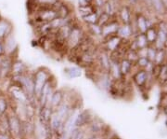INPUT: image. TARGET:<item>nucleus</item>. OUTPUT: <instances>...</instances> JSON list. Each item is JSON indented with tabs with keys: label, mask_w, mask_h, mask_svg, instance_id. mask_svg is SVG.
<instances>
[{
	"label": "nucleus",
	"mask_w": 167,
	"mask_h": 139,
	"mask_svg": "<svg viewBox=\"0 0 167 139\" xmlns=\"http://www.w3.org/2000/svg\"><path fill=\"white\" fill-rule=\"evenodd\" d=\"M145 35L147 37L148 42L150 43H153L156 41L157 36H158V32L156 31V29L153 26H150V28L147 29V31L145 32Z\"/></svg>",
	"instance_id": "obj_20"
},
{
	"label": "nucleus",
	"mask_w": 167,
	"mask_h": 139,
	"mask_svg": "<svg viewBox=\"0 0 167 139\" xmlns=\"http://www.w3.org/2000/svg\"><path fill=\"white\" fill-rule=\"evenodd\" d=\"M164 56H165V52L163 51H158L157 52H156V57H155V62H156V64L157 65H159V64H161L162 63V61H163V59H164Z\"/></svg>",
	"instance_id": "obj_27"
},
{
	"label": "nucleus",
	"mask_w": 167,
	"mask_h": 139,
	"mask_svg": "<svg viewBox=\"0 0 167 139\" xmlns=\"http://www.w3.org/2000/svg\"><path fill=\"white\" fill-rule=\"evenodd\" d=\"M9 94L12 95V97L17 100L20 103L22 104H29V98L26 94V93L24 92V90L20 86V85H12L9 88Z\"/></svg>",
	"instance_id": "obj_5"
},
{
	"label": "nucleus",
	"mask_w": 167,
	"mask_h": 139,
	"mask_svg": "<svg viewBox=\"0 0 167 139\" xmlns=\"http://www.w3.org/2000/svg\"><path fill=\"white\" fill-rule=\"evenodd\" d=\"M62 99H63V94L61 91H56L53 92L51 100H50V104L49 107L51 109L53 108H58L61 104H62Z\"/></svg>",
	"instance_id": "obj_12"
},
{
	"label": "nucleus",
	"mask_w": 167,
	"mask_h": 139,
	"mask_svg": "<svg viewBox=\"0 0 167 139\" xmlns=\"http://www.w3.org/2000/svg\"><path fill=\"white\" fill-rule=\"evenodd\" d=\"M120 24H121L119 23L117 16L113 17L107 24H105L104 26L101 27V29H102V36L101 37L105 38V37H108L111 35H116Z\"/></svg>",
	"instance_id": "obj_4"
},
{
	"label": "nucleus",
	"mask_w": 167,
	"mask_h": 139,
	"mask_svg": "<svg viewBox=\"0 0 167 139\" xmlns=\"http://www.w3.org/2000/svg\"><path fill=\"white\" fill-rule=\"evenodd\" d=\"M147 77H148L147 72L144 71V70H141V71H138V72L135 74L134 79H135V81L136 82V84L140 86V85H142V84L145 83V81L147 80Z\"/></svg>",
	"instance_id": "obj_21"
},
{
	"label": "nucleus",
	"mask_w": 167,
	"mask_h": 139,
	"mask_svg": "<svg viewBox=\"0 0 167 139\" xmlns=\"http://www.w3.org/2000/svg\"><path fill=\"white\" fill-rule=\"evenodd\" d=\"M7 110V102L4 97H0V117L4 116Z\"/></svg>",
	"instance_id": "obj_26"
},
{
	"label": "nucleus",
	"mask_w": 167,
	"mask_h": 139,
	"mask_svg": "<svg viewBox=\"0 0 167 139\" xmlns=\"http://www.w3.org/2000/svg\"><path fill=\"white\" fill-rule=\"evenodd\" d=\"M64 74L69 78H77L82 76V71L77 67H68L64 68Z\"/></svg>",
	"instance_id": "obj_16"
},
{
	"label": "nucleus",
	"mask_w": 167,
	"mask_h": 139,
	"mask_svg": "<svg viewBox=\"0 0 167 139\" xmlns=\"http://www.w3.org/2000/svg\"><path fill=\"white\" fill-rule=\"evenodd\" d=\"M135 44L140 49H144L146 47V45L148 44V40H147V37H146L145 34H140L137 36V40H136Z\"/></svg>",
	"instance_id": "obj_25"
},
{
	"label": "nucleus",
	"mask_w": 167,
	"mask_h": 139,
	"mask_svg": "<svg viewBox=\"0 0 167 139\" xmlns=\"http://www.w3.org/2000/svg\"><path fill=\"white\" fill-rule=\"evenodd\" d=\"M86 31H87V33H89L91 35L100 36V37L102 36V29H101V26L99 25L98 24L86 25Z\"/></svg>",
	"instance_id": "obj_19"
},
{
	"label": "nucleus",
	"mask_w": 167,
	"mask_h": 139,
	"mask_svg": "<svg viewBox=\"0 0 167 139\" xmlns=\"http://www.w3.org/2000/svg\"><path fill=\"white\" fill-rule=\"evenodd\" d=\"M3 43H4V47H5V53L12 54L13 51L17 50V43H16V40L12 34L8 35L7 38H5Z\"/></svg>",
	"instance_id": "obj_9"
},
{
	"label": "nucleus",
	"mask_w": 167,
	"mask_h": 139,
	"mask_svg": "<svg viewBox=\"0 0 167 139\" xmlns=\"http://www.w3.org/2000/svg\"><path fill=\"white\" fill-rule=\"evenodd\" d=\"M94 11H95V8L93 5L86 6V7H78V13L80 14V17L86 16Z\"/></svg>",
	"instance_id": "obj_23"
},
{
	"label": "nucleus",
	"mask_w": 167,
	"mask_h": 139,
	"mask_svg": "<svg viewBox=\"0 0 167 139\" xmlns=\"http://www.w3.org/2000/svg\"><path fill=\"white\" fill-rule=\"evenodd\" d=\"M82 22L86 24V25H90V24H98L99 22V14L94 11L86 16H83V17H80Z\"/></svg>",
	"instance_id": "obj_15"
},
{
	"label": "nucleus",
	"mask_w": 167,
	"mask_h": 139,
	"mask_svg": "<svg viewBox=\"0 0 167 139\" xmlns=\"http://www.w3.org/2000/svg\"><path fill=\"white\" fill-rule=\"evenodd\" d=\"M2 78V75H1V69H0V78Z\"/></svg>",
	"instance_id": "obj_34"
},
{
	"label": "nucleus",
	"mask_w": 167,
	"mask_h": 139,
	"mask_svg": "<svg viewBox=\"0 0 167 139\" xmlns=\"http://www.w3.org/2000/svg\"><path fill=\"white\" fill-rule=\"evenodd\" d=\"M149 63H150V61L148 60L147 57H138V59H137V64H138V66H140V67H147V66L149 65Z\"/></svg>",
	"instance_id": "obj_28"
},
{
	"label": "nucleus",
	"mask_w": 167,
	"mask_h": 139,
	"mask_svg": "<svg viewBox=\"0 0 167 139\" xmlns=\"http://www.w3.org/2000/svg\"><path fill=\"white\" fill-rule=\"evenodd\" d=\"M38 8H54L61 0H33Z\"/></svg>",
	"instance_id": "obj_17"
},
{
	"label": "nucleus",
	"mask_w": 167,
	"mask_h": 139,
	"mask_svg": "<svg viewBox=\"0 0 167 139\" xmlns=\"http://www.w3.org/2000/svg\"><path fill=\"white\" fill-rule=\"evenodd\" d=\"M114 17H115V16H114ZM112 18H113V17H111V16H110L109 14H107V13H105V12L102 11L100 15H99V22H98V24L102 27V26H104L105 24H107Z\"/></svg>",
	"instance_id": "obj_24"
},
{
	"label": "nucleus",
	"mask_w": 167,
	"mask_h": 139,
	"mask_svg": "<svg viewBox=\"0 0 167 139\" xmlns=\"http://www.w3.org/2000/svg\"><path fill=\"white\" fill-rule=\"evenodd\" d=\"M85 35H86V31L84 30V28L77 22H75L71 26V33L67 39L66 44L68 50H73L78 46H80Z\"/></svg>",
	"instance_id": "obj_1"
},
{
	"label": "nucleus",
	"mask_w": 167,
	"mask_h": 139,
	"mask_svg": "<svg viewBox=\"0 0 167 139\" xmlns=\"http://www.w3.org/2000/svg\"><path fill=\"white\" fill-rule=\"evenodd\" d=\"M54 8L56 9L59 18L68 19V18L71 17V7H70L67 3L63 2L62 0H61V1L54 7Z\"/></svg>",
	"instance_id": "obj_7"
},
{
	"label": "nucleus",
	"mask_w": 167,
	"mask_h": 139,
	"mask_svg": "<svg viewBox=\"0 0 167 139\" xmlns=\"http://www.w3.org/2000/svg\"><path fill=\"white\" fill-rule=\"evenodd\" d=\"M26 69V67L23 62L17 60L12 63V67H11V74L13 76H21L23 75Z\"/></svg>",
	"instance_id": "obj_13"
},
{
	"label": "nucleus",
	"mask_w": 167,
	"mask_h": 139,
	"mask_svg": "<svg viewBox=\"0 0 167 139\" xmlns=\"http://www.w3.org/2000/svg\"><path fill=\"white\" fill-rule=\"evenodd\" d=\"M122 39H127L130 35H132V29L130 24H120L117 34Z\"/></svg>",
	"instance_id": "obj_14"
},
{
	"label": "nucleus",
	"mask_w": 167,
	"mask_h": 139,
	"mask_svg": "<svg viewBox=\"0 0 167 139\" xmlns=\"http://www.w3.org/2000/svg\"><path fill=\"white\" fill-rule=\"evenodd\" d=\"M117 19L121 24H130L132 21L131 17V10L127 6H122L120 8H118L117 11Z\"/></svg>",
	"instance_id": "obj_6"
},
{
	"label": "nucleus",
	"mask_w": 167,
	"mask_h": 139,
	"mask_svg": "<svg viewBox=\"0 0 167 139\" xmlns=\"http://www.w3.org/2000/svg\"><path fill=\"white\" fill-rule=\"evenodd\" d=\"M93 5V0H78V7H86Z\"/></svg>",
	"instance_id": "obj_29"
},
{
	"label": "nucleus",
	"mask_w": 167,
	"mask_h": 139,
	"mask_svg": "<svg viewBox=\"0 0 167 139\" xmlns=\"http://www.w3.org/2000/svg\"><path fill=\"white\" fill-rule=\"evenodd\" d=\"M136 23H137V28L138 30L141 32V34H145V32L147 31L148 28H150L149 24H148V21L146 20L145 17H143L142 15H139L136 19Z\"/></svg>",
	"instance_id": "obj_18"
},
{
	"label": "nucleus",
	"mask_w": 167,
	"mask_h": 139,
	"mask_svg": "<svg viewBox=\"0 0 167 139\" xmlns=\"http://www.w3.org/2000/svg\"><path fill=\"white\" fill-rule=\"evenodd\" d=\"M8 124H9V131H11L14 135L19 136L22 132V124L20 120L16 116H11L8 118Z\"/></svg>",
	"instance_id": "obj_10"
},
{
	"label": "nucleus",
	"mask_w": 167,
	"mask_h": 139,
	"mask_svg": "<svg viewBox=\"0 0 167 139\" xmlns=\"http://www.w3.org/2000/svg\"><path fill=\"white\" fill-rule=\"evenodd\" d=\"M5 53V47H4V43L0 40V56H3Z\"/></svg>",
	"instance_id": "obj_30"
},
{
	"label": "nucleus",
	"mask_w": 167,
	"mask_h": 139,
	"mask_svg": "<svg viewBox=\"0 0 167 139\" xmlns=\"http://www.w3.org/2000/svg\"><path fill=\"white\" fill-rule=\"evenodd\" d=\"M2 59H3V57H2V56H0V64H1V61H2Z\"/></svg>",
	"instance_id": "obj_33"
},
{
	"label": "nucleus",
	"mask_w": 167,
	"mask_h": 139,
	"mask_svg": "<svg viewBox=\"0 0 167 139\" xmlns=\"http://www.w3.org/2000/svg\"><path fill=\"white\" fill-rule=\"evenodd\" d=\"M0 20H1V17H0Z\"/></svg>",
	"instance_id": "obj_35"
},
{
	"label": "nucleus",
	"mask_w": 167,
	"mask_h": 139,
	"mask_svg": "<svg viewBox=\"0 0 167 139\" xmlns=\"http://www.w3.org/2000/svg\"><path fill=\"white\" fill-rule=\"evenodd\" d=\"M120 72L121 75H126L131 68V62L127 59H123L120 63Z\"/></svg>",
	"instance_id": "obj_22"
},
{
	"label": "nucleus",
	"mask_w": 167,
	"mask_h": 139,
	"mask_svg": "<svg viewBox=\"0 0 167 139\" xmlns=\"http://www.w3.org/2000/svg\"><path fill=\"white\" fill-rule=\"evenodd\" d=\"M12 34V25L11 24L5 19L0 20V40H4L8 35Z\"/></svg>",
	"instance_id": "obj_8"
},
{
	"label": "nucleus",
	"mask_w": 167,
	"mask_h": 139,
	"mask_svg": "<svg viewBox=\"0 0 167 139\" xmlns=\"http://www.w3.org/2000/svg\"><path fill=\"white\" fill-rule=\"evenodd\" d=\"M93 139H103V138H102V137H100V136H93Z\"/></svg>",
	"instance_id": "obj_32"
},
{
	"label": "nucleus",
	"mask_w": 167,
	"mask_h": 139,
	"mask_svg": "<svg viewBox=\"0 0 167 139\" xmlns=\"http://www.w3.org/2000/svg\"><path fill=\"white\" fill-rule=\"evenodd\" d=\"M12 63L13 61L9 57H3L1 64H0V69H1V75L2 78L7 76L11 72V67H12Z\"/></svg>",
	"instance_id": "obj_11"
},
{
	"label": "nucleus",
	"mask_w": 167,
	"mask_h": 139,
	"mask_svg": "<svg viewBox=\"0 0 167 139\" xmlns=\"http://www.w3.org/2000/svg\"><path fill=\"white\" fill-rule=\"evenodd\" d=\"M0 139H9V138H8V136H7L6 134H2V135H0Z\"/></svg>",
	"instance_id": "obj_31"
},
{
	"label": "nucleus",
	"mask_w": 167,
	"mask_h": 139,
	"mask_svg": "<svg viewBox=\"0 0 167 139\" xmlns=\"http://www.w3.org/2000/svg\"><path fill=\"white\" fill-rule=\"evenodd\" d=\"M102 39L104 41L103 42V45H104L103 50H105L109 53L117 51L120 48V46H121V44L123 43V40H124L117 35H111V36H108V37H105V38H102Z\"/></svg>",
	"instance_id": "obj_3"
},
{
	"label": "nucleus",
	"mask_w": 167,
	"mask_h": 139,
	"mask_svg": "<svg viewBox=\"0 0 167 139\" xmlns=\"http://www.w3.org/2000/svg\"><path fill=\"white\" fill-rule=\"evenodd\" d=\"M48 78H49L48 71L44 67L37 69L36 72L34 73L33 77V85H34V96H36L37 98L40 96L41 91L44 85L46 84V82L48 80Z\"/></svg>",
	"instance_id": "obj_2"
}]
</instances>
